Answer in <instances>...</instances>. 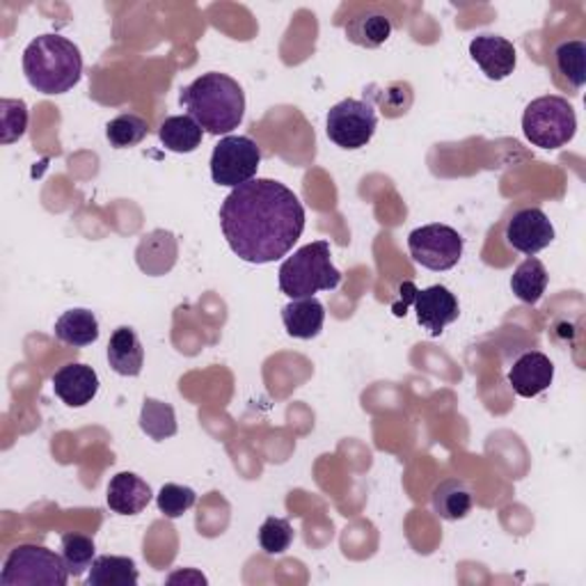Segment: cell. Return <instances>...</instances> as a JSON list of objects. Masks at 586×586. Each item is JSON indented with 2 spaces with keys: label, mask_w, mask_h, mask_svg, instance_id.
I'll list each match as a JSON object with an SVG mask.
<instances>
[{
  "label": "cell",
  "mask_w": 586,
  "mask_h": 586,
  "mask_svg": "<svg viewBox=\"0 0 586 586\" xmlns=\"http://www.w3.org/2000/svg\"><path fill=\"white\" fill-rule=\"evenodd\" d=\"M547 280H549V275H547L543 262L536 260V256H527V260L516 271H513L511 289L518 296V301H523L527 305H536L547 289Z\"/></svg>",
  "instance_id": "d4e9b609"
},
{
  "label": "cell",
  "mask_w": 586,
  "mask_h": 586,
  "mask_svg": "<svg viewBox=\"0 0 586 586\" xmlns=\"http://www.w3.org/2000/svg\"><path fill=\"white\" fill-rule=\"evenodd\" d=\"M586 44L582 40H566L555 47L553 51V69H555V79L564 88L579 90L586 81Z\"/></svg>",
  "instance_id": "44dd1931"
},
{
  "label": "cell",
  "mask_w": 586,
  "mask_h": 586,
  "mask_svg": "<svg viewBox=\"0 0 586 586\" xmlns=\"http://www.w3.org/2000/svg\"><path fill=\"white\" fill-rule=\"evenodd\" d=\"M55 337L73 348H83L90 346L99 340V321L94 312L77 307V310H67L53 327Z\"/></svg>",
  "instance_id": "ffe728a7"
},
{
  "label": "cell",
  "mask_w": 586,
  "mask_h": 586,
  "mask_svg": "<svg viewBox=\"0 0 586 586\" xmlns=\"http://www.w3.org/2000/svg\"><path fill=\"white\" fill-rule=\"evenodd\" d=\"M140 428L152 440H165L176 435V415L170 403L144 398L142 413H140Z\"/></svg>",
  "instance_id": "484cf974"
},
{
  "label": "cell",
  "mask_w": 586,
  "mask_h": 586,
  "mask_svg": "<svg viewBox=\"0 0 586 586\" xmlns=\"http://www.w3.org/2000/svg\"><path fill=\"white\" fill-rule=\"evenodd\" d=\"M262 163V150L247 135H228L213 146L211 179L218 186L239 189L256 176Z\"/></svg>",
  "instance_id": "ba28073f"
},
{
  "label": "cell",
  "mask_w": 586,
  "mask_h": 586,
  "mask_svg": "<svg viewBox=\"0 0 586 586\" xmlns=\"http://www.w3.org/2000/svg\"><path fill=\"white\" fill-rule=\"evenodd\" d=\"M181 105L211 135H225L241 127L245 118V92L228 73H202L191 85L181 88Z\"/></svg>",
  "instance_id": "7a4b0ae2"
},
{
  "label": "cell",
  "mask_w": 586,
  "mask_h": 586,
  "mask_svg": "<svg viewBox=\"0 0 586 586\" xmlns=\"http://www.w3.org/2000/svg\"><path fill=\"white\" fill-rule=\"evenodd\" d=\"M469 55L491 81H504L516 69V47L499 34L474 37L469 42Z\"/></svg>",
  "instance_id": "4fadbf2b"
},
{
  "label": "cell",
  "mask_w": 586,
  "mask_h": 586,
  "mask_svg": "<svg viewBox=\"0 0 586 586\" xmlns=\"http://www.w3.org/2000/svg\"><path fill=\"white\" fill-rule=\"evenodd\" d=\"M394 23L381 8H364L346 21L348 42L362 49H378L392 37Z\"/></svg>",
  "instance_id": "e0dca14e"
},
{
  "label": "cell",
  "mask_w": 586,
  "mask_h": 586,
  "mask_svg": "<svg viewBox=\"0 0 586 586\" xmlns=\"http://www.w3.org/2000/svg\"><path fill=\"white\" fill-rule=\"evenodd\" d=\"M525 138L540 150H559L575 138L577 118L568 99L545 94L534 99L523 115Z\"/></svg>",
  "instance_id": "5b68a950"
},
{
  "label": "cell",
  "mask_w": 586,
  "mask_h": 586,
  "mask_svg": "<svg viewBox=\"0 0 586 586\" xmlns=\"http://www.w3.org/2000/svg\"><path fill=\"white\" fill-rule=\"evenodd\" d=\"M53 392L69 408H83L99 392V376L88 364H64L53 376Z\"/></svg>",
  "instance_id": "5bb4252c"
},
{
  "label": "cell",
  "mask_w": 586,
  "mask_h": 586,
  "mask_svg": "<svg viewBox=\"0 0 586 586\" xmlns=\"http://www.w3.org/2000/svg\"><path fill=\"white\" fill-rule=\"evenodd\" d=\"M293 529L284 518H266L260 527V545L266 555H284L291 547Z\"/></svg>",
  "instance_id": "4dcf8cb0"
},
{
  "label": "cell",
  "mask_w": 586,
  "mask_h": 586,
  "mask_svg": "<svg viewBox=\"0 0 586 586\" xmlns=\"http://www.w3.org/2000/svg\"><path fill=\"white\" fill-rule=\"evenodd\" d=\"M220 228L239 260L271 264L282 260L305 232L299 195L273 179H252L220 206Z\"/></svg>",
  "instance_id": "6da1fadb"
},
{
  "label": "cell",
  "mask_w": 586,
  "mask_h": 586,
  "mask_svg": "<svg viewBox=\"0 0 586 586\" xmlns=\"http://www.w3.org/2000/svg\"><path fill=\"white\" fill-rule=\"evenodd\" d=\"M88 584L90 586H135L138 584L135 562L129 557L101 555L90 566Z\"/></svg>",
  "instance_id": "cb8c5ba5"
},
{
  "label": "cell",
  "mask_w": 586,
  "mask_h": 586,
  "mask_svg": "<svg viewBox=\"0 0 586 586\" xmlns=\"http://www.w3.org/2000/svg\"><path fill=\"white\" fill-rule=\"evenodd\" d=\"M108 364L110 370L120 376L135 378L144 366V348L135 335V330L129 325L118 327L108 342Z\"/></svg>",
  "instance_id": "ac0fdd59"
},
{
  "label": "cell",
  "mask_w": 586,
  "mask_h": 586,
  "mask_svg": "<svg viewBox=\"0 0 586 586\" xmlns=\"http://www.w3.org/2000/svg\"><path fill=\"white\" fill-rule=\"evenodd\" d=\"M555 381V364L545 353L529 351L521 355L508 370V383L518 396L532 398L545 392Z\"/></svg>",
  "instance_id": "7c38bea8"
},
{
  "label": "cell",
  "mask_w": 586,
  "mask_h": 586,
  "mask_svg": "<svg viewBox=\"0 0 586 586\" xmlns=\"http://www.w3.org/2000/svg\"><path fill=\"white\" fill-rule=\"evenodd\" d=\"M198 502V495L189 486H179V484H165L156 497L159 511L165 518H181L183 513L191 511Z\"/></svg>",
  "instance_id": "f546056e"
},
{
  "label": "cell",
  "mask_w": 586,
  "mask_h": 586,
  "mask_svg": "<svg viewBox=\"0 0 586 586\" xmlns=\"http://www.w3.org/2000/svg\"><path fill=\"white\" fill-rule=\"evenodd\" d=\"M97 547L94 540L85 534H64L62 536V559L69 570V575L81 577L85 570H90L92 562L97 559Z\"/></svg>",
  "instance_id": "4316f807"
},
{
  "label": "cell",
  "mask_w": 586,
  "mask_h": 586,
  "mask_svg": "<svg viewBox=\"0 0 586 586\" xmlns=\"http://www.w3.org/2000/svg\"><path fill=\"white\" fill-rule=\"evenodd\" d=\"M69 570L62 555L42 545H17L6 559L0 584L3 586H67Z\"/></svg>",
  "instance_id": "8992f818"
},
{
  "label": "cell",
  "mask_w": 586,
  "mask_h": 586,
  "mask_svg": "<svg viewBox=\"0 0 586 586\" xmlns=\"http://www.w3.org/2000/svg\"><path fill=\"white\" fill-rule=\"evenodd\" d=\"M105 502L118 516H138L152 502V488L133 472H120L108 484Z\"/></svg>",
  "instance_id": "9a60e30c"
},
{
  "label": "cell",
  "mask_w": 586,
  "mask_h": 586,
  "mask_svg": "<svg viewBox=\"0 0 586 586\" xmlns=\"http://www.w3.org/2000/svg\"><path fill=\"white\" fill-rule=\"evenodd\" d=\"M23 73L42 94H64L83 77L81 49L62 34H40L23 51Z\"/></svg>",
  "instance_id": "3957f363"
},
{
  "label": "cell",
  "mask_w": 586,
  "mask_h": 586,
  "mask_svg": "<svg viewBox=\"0 0 586 586\" xmlns=\"http://www.w3.org/2000/svg\"><path fill=\"white\" fill-rule=\"evenodd\" d=\"M413 260L428 271H449L463 256V236L449 225H424L408 236Z\"/></svg>",
  "instance_id": "30bf717a"
},
{
  "label": "cell",
  "mask_w": 586,
  "mask_h": 586,
  "mask_svg": "<svg viewBox=\"0 0 586 586\" xmlns=\"http://www.w3.org/2000/svg\"><path fill=\"white\" fill-rule=\"evenodd\" d=\"M146 133H150V124L133 113H124L115 120H110L105 127V138L115 150H129V146L140 144Z\"/></svg>",
  "instance_id": "83f0119b"
},
{
  "label": "cell",
  "mask_w": 586,
  "mask_h": 586,
  "mask_svg": "<svg viewBox=\"0 0 586 586\" xmlns=\"http://www.w3.org/2000/svg\"><path fill=\"white\" fill-rule=\"evenodd\" d=\"M176 254H179V245L174 234L165 230H154L142 236L135 250V260L146 275L159 277L172 271V266L176 264Z\"/></svg>",
  "instance_id": "2e32d148"
},
{
  "label": "cell",
  "mask_w": 586,
  "mask_h": 586,
  "mask_svg": "<svg viewBox=\"0 0 586 586\" xmlns=\"http://www.w3.org/2000/svg\"><path fill=\"white\" fill-rule=\"evenodd\" d=\"M159 138L165 150L174 154H191L202 144L204 131L191 115H172L161 124Z\"/></svg>",
  "instance_id": "603a6c76"
},
{
  "label": "cell",
  "mask_w": 586,
  "mask_h": 586,
  "mask_svg": "<svg viewBox=\"0 0 586 586\" xmlns=\"http://www.w3.org/2000/svg\"><path fill=\"white\" fill-rule=\"evenodd\" d=\"M342 284V273L333 266L327 241H314L293 252L280 266V289L291 301L312 299L319 291H333Z\"/></svg>",
  "instance_id": "277c9868"
},
{
  "label": "cell",
  "mask_w": 586,
  "mask_h": 586,
  "mask_svg": "<svg viewBox=\"0 0 586 586\" xmlns=\"http://www.w3.org/2000/svg\"><path fill=\"white\" fill-rule=\"evenodd\" d=\"M28 105L21 99L0 101V142L12 144L26 135Z\"/></svg>",
  "instance_id": "f1b7e54d"
},
{
  "label": "cell",
  "mask_w": 586,
  "mask_h": 586,
  "mask_svg": "<svg viewBox=\"0 0 586 586\" xmlns=\"http://www.w3.org/2000/svg\"><path fill=\"white\" fill-rule=\"evenodd\" d=\"M555 241V228L543 209L525 206L513 213L506 225V243L527 256L538 254Z\"/></svg>",
  "instance_id": "8fae6325"
},
{
  "label": "cell",
  "mask_w": 586,
  "mask_h": 586,
  "mask_svg": "<svg viewBox=\"0 0 586 586\" xmlns=\"http://www.w3.org/2000/svg\"><path fill=\"white\" fill-rule=\"evenodd\" d=\"M286 333L296 340H314L321 335L325 323V307L319 299H299L282 307Z\"/></svg>",
  "instance_id": "d6986e66"
},
{
  "label": "cell",
  "mask_w": 586,
  "mask_h": 586,
  "mask_svg": "<svg viewBox=\"0 0 586 586\" xmlns=\"http://www.w3.org/2000/svg\"><path fill=\"white\" fill-rule=\"evenodd\" d=\"M398 293L401 303L392 305L394 316H406V310L413 305L417 312V323L431 337L443 335L445 327L461 316L456 296L443 284L417 289L413 282H403L398 286Z\"/></svg>",
  "instance_id": "52a82bcc"
},
{
  "label": "cell",
  "mask_w": 586,
  "mask_h": 586,
  "mask_svg": "<svg viewBox=\"0 0 586 586\" xmlns=\"http://www.w3.org/2000/svg\"><path fill=\"white\" fill-rule=\"evenodd\" d=\"M433 511L443 521H463L472 511V488L463 479H445L440 486H435L433 495Z\"/></svg>",
  "instance_id": "7402d4cb"
},
{
  "label": "cell",
  "mask_w": 586,
  "mask_h": 586,
  "mask_svg": "<svg viewBox=\"0 0 586 586\" xmlns=\"http://www.w3.org/2000/svg\"><path fill=\"white\" fill-rule=\"evenodd\" d=\"M378 118L366 99H344L330 108L325 133L342 150H362L376 133Z\"/></svg>",
  "instance_id": "9c48e42d"
},
{
  "label": "cell",
  "mask_w": 586,
  "mask_h": 586,
  "mask_svg": "<svg viewBox=\"0 0 586 586\" xmlns=\"http://www.w3.org/2000/svg\"><path fill=\"white\" fill-rule=\"evenodd\" d=\"M170 584H176V582H193V584H206V577L200 575L198 570H181V573H174L170 575L168 579Z\"/></svg>",
  "instance_id": "1f68e13d"
}]
</instances>
